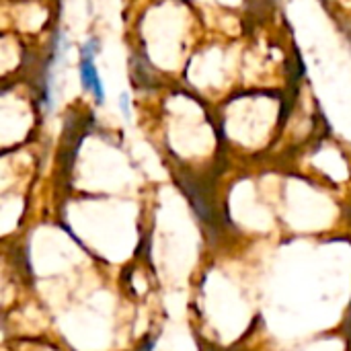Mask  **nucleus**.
<instances>
[{"mask_svg": "<svg viewBox=\"0 0 351 351\" xmlns=\"http://www.w3.org/2000/svg\"><path fill=\"white\" fill-rule=\"evenodd\" d=\"M95 47H97V41L95 39H90L88 43L82 45L78 70H80V84H82V88L88 90V93H93L95 95V101L99 105H103L105 103V88H103L101 76H99V72L95 68V53H97Z\"/></svg>", "mask_w": 351, "mask_h": 351, "instance_id": "1", "label": "nucleus"}, {"mask_svg": "<svg viewBox=\"0 0 351 351\" xmlns=\"http://www.w3.org/2000/svg\"><path fill=\"white\" fill-rule=\"evenodd\" d=\"M154 346H156V339L154 337H150V339H146L144 343H142V348L138 351H152L154 350Z\"/></svg>", "mask_w": 351, "mask_h": 351, "instance_id": "3", "label": "nucleus"}, {"mask_svg": "<svg viewBox=\"0 0 351 351\" xmlns=\"http://www.w3.org/2000/svg\"><path fill=\"white\" fill-rule=\"evenodd\" d=\"M346 331H348V339H350V346H351V306H350V317H348V321H346Z\"/></svg>", "mask_w": 351, "mask_h": 351, "instance_id": "4", "label": "nucleus"}, {"mask_svg": "<svg viewBox=\"0 0 351 351\" xmlns=\"http://www.w3.org/2000/svg\"><path fill=\"white\" fill-rule=\"evenodd\" d=\"M119 107H121V111H123V117L130 119V115H132V111H130V97H128L125 93H123L121 99H119Z\"/></svg>", "mask_w": 351, "mask_h": 351, "instance_id": "2", "label": "nucleus"}]
</instances>
